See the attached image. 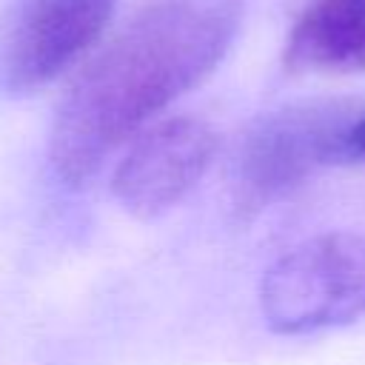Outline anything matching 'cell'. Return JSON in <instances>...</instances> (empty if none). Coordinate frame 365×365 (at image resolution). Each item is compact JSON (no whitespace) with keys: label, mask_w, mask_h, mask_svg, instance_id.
Wrapping results in <instances>:
<instances>
[{"label":"cell","mask_w":365,"mask_h":365,"mask_svg":"<svg viewBox=\"0 0 365 365\" xmlns=\"http://www.w3.org/2000/svg\"><path fill=\"white\" fill-rule=\"evenodd\" d=\"M354 103H294L259 117L234 163L231 202L240 220H251L282 200L317 171L339 165V134Z\"/></svg>","instance_id":"cell-2"},{"label":"cell","mask_w":365,"mask_h":365,"mask_svg":"<svg viewBox=\"0 0 365 365\" xmlns=\"http://www.w3.org/2000/svg\"><path fill=\"white\" fill-rule=\"evenodd\" d=\"M339 165H359L365 163V103H354L342 134H339Z\"/></svg>","instance_id":"cell-7"},{"label":"cell","mask_w":365,"mask_h":365,"mask_svg":"<svg viewBox=\"0 0 365 365\" xmlns=\"http://www.w3.org/2000/svg\"><path fill=\"white\" fill-rule=\"evenodd\" d=\"M248 0H143L94 51L63 94L48 160L83 185L106 157L134 140L228 54Z\"/></svg>","instance_id":"cell-1"},{"label":"cell","mask_w":365,"mask_h":365,"mask_svg":"<svg viewBox=\"0 0 365 365\" xmlns=\"http://www.w3.org/2000/svg\"><path fill=\"white\" fill-rule=\"evenodd\" d=\"M117 0H3L0 94L26 97L63 77L103 37Z\"/></svg>","instance_id":"cell-4"},{"label":"cell","mask_w":365,"mask_h":365,"mask_svg":"<svg viewBox=\"0 0 365 365\" xmlns=\"http://www.w3.org/2000/svg\"><path fill=\"white\" fill-rule=\"evenodd\" d=\"M282 66L288 74L365 71V0H308L291 26Z\"/></svg>","instance_id":"cell-6"},{"label":"cell","mask_w":365,"mask_h":365,"mask_svg":"<svg viewBox=\"0 0 365 365\" xmlns=\"http://www.w3.org/2000/svg\"><path fill=\"white\" fill-rule=\"evenodd\" d=\"M259 308L277 334H311L365 317V237L322 234L262 277Z\"/></svg>","instance_id":"cell-3"},{"label":"cell","mask_w":365,"mask_h":365,"mask_svg":"<svg viewBox=\"0 0 365 365\" xmlns=\"http://www.w3.org/2000/svg\"><path fill=\"white\" fill-rule=\"evenodd\" d=\"M220 137L211 123L177 114L143 128L120 160L111 191L140 220H151L180 202L217 157Z\"/></svg>","instance_id":"cell-5"}]
</instances>
